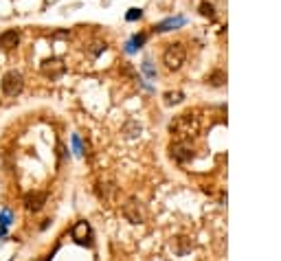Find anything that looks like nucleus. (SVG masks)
Segmentation results:
<instances>
[{"label":"nucleus","instance_id":"obj_1","mask_svg":"<svg viewBox=\"0 0 281 261\" xmlns=\"http://www.w3.org/2000/svg\"><path fill=\"white\" fill-rule=\"evenodd\" d=\"M169 132L176 136L178 141H191L198 136L200 132V118L196 116V112H185L178 115L169 125Z\"/></svg>","mask_w":281,"mask_h":261},{"label":"nucleus","instance_id":"obj_2","mask_svg":"<svg viewBox=\"0 0 281 261\" xmlns=\"http://www.w3.org/2000/svg\"><path fill=\"white\" fill-rule=\"evenodd\" d=\"M0 90L7 97H18L25 90V77H22L20 70H7L0 79Z\"/></svg>","mask_w":281,"mask_h":261},{"label":"nucleus","instance_id":"obj_3","mask_svg":"<svg viewBox=\"0 0 281 261\" xmlns=\"http://www.w3.org/2000/svg\"><path fill=\"white\" fill-rule=\"evenodd\" d=\"M185 59H187V49H185V44H180V42L169 44L165 49V53H163V64L167 66V70H180L182 64H185Z\"/></svg>","mask_w":281,"mask_h":261},{"label":"nucleus","instance_id":"obj_4","mask_svg":"<svg viewBox=\"0 0 281 261\" xmlns=\"http://www.w3.org/2000/svg\"><path fill=\"white\" fill-rule=\"evenodd\" d=\"M169 156L176 160V163H189L191 158L196 156L194 147H191V141H174L169 145Z\"/></svg>","mask_w":281,"mask_h":261},{"label":"nucleus","instance_id":"obj_5","mask_svg":"<svg viewBox=\"0 0 281 261\" xmlns=\"http://www.w3.org/2000/svg\"><path fill=\"white\" fill-rule=\"evenodd\" d=\"M46 200H49V193L46 191H27L25 198H22V204H25V211L27 213H40L44 208Z\"/></svg>","mask_w":281,"mask_h":261},{"label":"nucleus","instance_id":"obj_6","mask_svg":"<svg viewBox=\"0 0 281 261\" xmlns=\"http://www.w3.org/2000/svg\"><path fill=\"white\" fill-rule=\"evenodd\" d=\"M123 217L130 222V224H143L145 222V211L140 206V202L137 198H128L123 204Z\"/></svg>","mask_w":281,"mask_h":261},{"label":"nucleus","instance_id":"obj_7","mask_svg":"<svg viewBox=\"0 0 281 261\" xmlns=\"http://www.w3.org/2000/svg\"><path fill=\"white\" fill-rule=\"evenodd\" d=\"M70 237H73L77 244H92V231L90 224L86 220H79L77 224L70 229Z\"/></svg>","mask_w":281,"mask_h":261},{"label":"nucleus","instance_id":"obj_8","mask_svg":"<svg viewBox=\"0 0 281 261\" xmlns=\"http://www.w3.org/2000/svg\"><path fill=\"white\" fill-rule=\"evenodd\" d=\"M64 70H66V64H64L62 59H44L42 61V75L49 79H59L64 75Z\"/></svg>","mask_w":281,"mask_h":261},{"label":"nucleus","instance_id":"obj_9","mask_svg":"<svg viewBox=\"0 0 281 261\" xmlns=\"http://www.w3.org/2000/svg\"><path fill=\"white\" fill-rule=\"evenodd\" d=\"M18 44H20V31L18 29H7L0 33V51L9 53V51L18 49Z\"/></svg>","mask_w":281,"mask_h":261},{"label":"nucleus","instance_id":"obj_10","mask_svg":"<svg viewBox=\"0 0 281 261\" xmlns=\"http://www.w3.org/2000/svg\"><path fill=\"white\" fill-rule=\"evenodd\" d=\"M112 191H114V182H112V178H108V182H104V180L97 182V196H99L101 200H110Z\"/></svg>","mask_w":281,"mask_h":261},{"label":"nucleus","instance_id":"obj_11","mask_svg":"<svg viewBox=\"0 0 281 261\" xmlns=\"http://www.w3.org/2000/svg\"><path fill=\"white\" fill-rule=\"evenodd\" d=\"M185 25V18L178 16V18H167V20H163L161 25H156V31H171V29H178V27Z\"/></svg>","mask_w":281,"mask_h":261},{"label":"nucleus","instance_id":"obj_12","mask_svg":"<svg viewBox=\"0 0 281 261\" xmlns=\"http://www.w3.org/2000/svg\"><path fill=\"white\" fill-rule=\"evenodd\" d=\"M145 40H147V35H145V33H140V35H134L132 40L125 44V46H128V53H134L137 49H140V46L145 44Z\"/></svg>","mask_w":281,"mask_h":261},{"label":"nucleus","instance_id":"obj_13","mask_svg":"<svg viewBox=\"0 0 281 261\" xmlns=\"http://www.w3.org/2000/svg\"><path fill=\"white\" fill-rule=\"evenodd\" d=\"M224 82H226V75L222 70H215V73H211L207 77V84H211V86H222Z\"/></svg>","mask_w":281,"mask_h":261},{"label":"nucleus","instance_id":"obj_14","mask_svg":"<svg viewBox=\"0 0 281 261\" xmlns=\"http://www.w3.org/2000/svg\"><path fill=\"white\" fill-rule=\"evenodd\" d=\"M182 99H185V94H182L180 90H176V92H165V103L167 106H176V103H180Z\"/></svg>","mask_w":281,"mask_h":261},{"label":"nucleus","instance_id":"obj_15","mask_svg":"<svg viewBox=\"0 0 281 261\" xmlns=\"http://www.w3.org/2000/svg\"><path fill=\"white\" fill-rule=\"evenodd\" d=\"M123 134L128 136V139H134V136L140 134V125H139V123H134V121H130L128 125L123 127Z\"/></svg>","mask_w":281,"mask_h":261},{"label":"nucleus","instance_id":"obj_16","mask_svg":"<svg viewBox=\"0 0 281 261\" xmlns=\"http://www.w3.org/2000/svg\"><path fill=\"white\" fill-rule=\"evenodd\" d=\"M140 16H143V11H140V9H130V11H128V16H125V18H128L130 22H134V20H139Z\"/></svg>","mask_w":281,"mask_h":261},{"label":"nucleus","instance_id":"obj_17","mask_svg":"<svg viewBox=\"0 0 281 261\" xmlns=\"http://www.w3.org/2000/svg\"><path fill=\"white\" fill-rule=\"evenodd\" d=\"M200 13H202V16L213 18V7H211V4H207V2H202V4H200Z\"/></svg>","mask_w":281,"mask_h":261},{"label":"nucleus","instance_id":"obj_18","mask_svg":"<svg viewBox=\"0 0 281 261\" xmlns=\"http://www.w3.org/2000/svg\"><path fill=\"white\" fill-rule=\"evenodd\" d=\"M9 224H11V213L4 211L2 215H0V226H9Z\"/></svg>","mask_w":281,"mask_h":261},{"label":"nucleus","instance_id":"obj_19","mask_svg":"<svg viewBox=\"0 0 281 261\" xmlns=\"http://www.w3.org/2000/svg\"><path fill=\"white\" fill-rule=\"evenodd\" d=\"M73 145H75V154H84V151H82V141H79L77 134L73 136Z\"/></svg>","mask_w":281,"mask_h":261},{"label":"nucleus","instance_id":"obj_20","mask_svg":"<svg viewBox=\"0 0 281 261\" xmlns=\"http://www.w3.org/2000/svg\"><path fill=\"white\" fill-rule=\"evenodd\" d=\"M57 248H59V246H55V248H53V250H51V253H49V255H44V257H42L40 261H51V259H53V255H55V253H57Z\"/></svg>","mask_w":281,"mask_h":261}]
</instances>
